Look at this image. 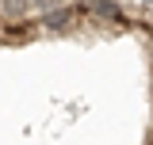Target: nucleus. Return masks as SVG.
Listing matches in <instances>:
<instances>
[{"label": "nucleus", "mask_w": 153, "mask_h": 145, "mask_svg": "<svg viewBox=\"0 0 153 145\" xmlns=\"http://www.w3.org/2000/svg\"><path fill=\"white\" fill-rule=\"evenodd\" d=\"M146 145H153V130H149V134H146Z\"/></svg>", "instance_id": "f257e3e1"}]
</instances>
